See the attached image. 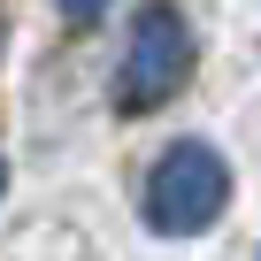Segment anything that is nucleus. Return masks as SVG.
<instances>
[{"label": "nucleus", "mask_w": 261, "mask_h": 261, "mask_svg": "<svg viewBox=\"0 0 261 261\" xmlns=\"http://www.w3.org/2000/svg\"><path fill=\"white\" fill-rule=\"evenodd\" d=\"M192 23H185V8L177 0H146L139 8V23H130V46H123V108L139 115V108H162L169 92H185V77H192Z\"/></svg>", "instance_id": "2"}, {"label": "nucleus", "mask_w": 261, "mask_h": 261, "mask_svg": "<svg viewBox=\"0 0 261 261\" xmlns=\"http://www.w3.org/2000/svg\"><path fill=\"white\" fill-rule=\"evenodd\" d=\"M100 8H108V0H62V16H69V23H92Z\"/></svg>", "instance_id": "3"}, {"label": "nucleus", "mask_w": 261, "mask_h": 261, "mask_svg": "<svg viewBox=\"0 0 261 261\" xmlns=\"http://www.w3.org/2000/svg\"><path fill=\"white\" fill-rule=\"evenodd\" d=\"M223 207H230V162H223L207 139H177V146L146 169V192H139L146 230H162V238H200Z\"/></svg>", "instance_id": "1"}]
</instances>
